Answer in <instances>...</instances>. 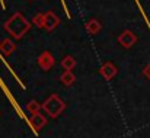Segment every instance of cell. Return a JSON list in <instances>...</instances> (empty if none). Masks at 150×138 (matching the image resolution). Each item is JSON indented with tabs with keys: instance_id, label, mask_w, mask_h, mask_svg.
Returning a JSON list of instances; mask_svg holds the SVG:
<instances>
[{
	"instance_id": "6da1fadb",
	"label": "cell",
	"mask_w": 150,
	"mask_h": 138,
	"mask_svg": "<svg viewBox=\"0 0 150 138\" xmlns=\"http://www.w3.org/2000/svg\"><path fill=\"white\" fill-rule=\"evenodd\" d=\"M31 22H28V19L21 13V12H15L4 23V29L7 31V34L10 37H13L15 39H21L23 38V35H26V32L31 29Z\"/></svg>"
},
{
	"instance_id": "7a4b0ae2",
	"label": "cell",
	"mask_w": 150,
	"mask_h": 138,
	"mask_svg": "<svg viewBox=\"0 0 150 138\" xmlns=\"http://www.w3.org/2000/svg\"><path fill=\"white\" fill-rule=\"evenodd\" d=\"M42 109L45 111L47 115H50V118H57L66 109V103L63 99L58 97V94L54 93V94H50V97L45 99V102L42 103Z\"/></svg>"
},
{
	"instance_id": "3957f363",
	"label": "cell",
	"mask_w": 150,
	"mask_h": 138,
	"mask_svg": "<svg viewBox=\"0 0 150 138\" xmlns=\"http://www.w3.org/2000/svg\"><path fill=\"white\" fill-rule=\"evenodd\" d=\"M58 23H60V20H58L57 15L52 10H48V12L42 13V29L51 32V31H54L58 26Z\"/></svg>"
},
{
	"instance_id": "277c9868",
	"label": "cell",
	"mask_w": 150,
	"mask_h": 138,
	"mask_svg": "<svg viewBox=\"0 0 150 138\" xmlns=\"http://www.w3.org/2000/svg\"><path fill=\"white\" fill-rule=\"evenodd\" d=\"M117 41H118V44L122 46V48L128 49V48H131L137 42V35L134 32H131V31H124L121 35H118Z\"/></svg>"
},
{
	"instance_id": "5b68a950",
	"label": "cell",
	"mask_w": 150,
	"mask_h": 138,
	"mask_svg": "<svg viewBox=\"0 0 150 138\" xmlns=\"http://www.w3.org/2000/svg\"><path fill=\"white\" fill-rule=\"evenodd\" d=\"M117 73H118V68H117V65H115L114 63H111V61L103 63L99 68V74L105 80H112V79L117 76Z\"/></svg>"
},
{
	"instance_id": "8992f818",
	"label": "cell",
	"mask_w": 150,
	"mask_h": 138,
	"mask_svg": "<svg viewBox=\"0 0 150 138\" xmlns=\"http://www.w3.org/2000/svg\"><path fill=\"white\" fill-rule=\"evenodd\" d=\"M54 64H55V58H54V55L51 54L50 51H44V52L38 57V65H40L44 71L51 70V68L54 67Z\"/></svg>"
},
{
	"instance_id": "52a82bcc",
	"label": "cell",
	"mask_w": 150,
	"mask_h": 138,
	"mask_svg": "<svg viewBox=\"0 0 150 138\" xmlns=\"http://www.w3.org/2000/svg\"><path fill=\"white\" fill-rule=\"evenodd\" d=\"M29 124H31V127L34 128V131H35V132H38L40 130H42V128L45 127L47 119H45V116H44L41 112H38V113H35V115H32V116H31Z\"/></svg>"
},
{
	"instance_id": "ba28073f",
	"label": "cell",
	"mask_w": 150,
	"mask_h": 138,
	"mask_svg": "<svg viewBox=\"0 0 150 138\" xmlns=\"http://www.w3.org/2000/svg\"><path fill=\"white\" fill-rule=\"evenodd\" d=\"M15 51H16V44H15L10 38H6V39L0 41V52H1L4 57L12 55Z\"/></svg>"
},
{
	"instance_id": "9c48e42d",
	"label": "cell",
	"mask_w": 150,
	"mask_h": 138,
	"mask_svg": "<svg viewBox=\"0 0 150 138\" xmlns=\"http://www.w3.org/2000/svg\"><path fill=\"white\" fill-rule=\"evenodd\" d=\"M100 29H102V25H100L99 20H96V19H91V20H88V23H86V31H88V34H91V35H96V34H99Z\"/></svg>"
},
{
	"instance_id": "30bf717a",
	"label": "cell",
	"mask_w": 150,
	"mask_h": 138,
	"mask_svg": "<svg viewBox=\"0 0 150 138\" xmlns=\"http://www.w3.org/2000/svg\"><path fill=\"white\" fill-rule=\"evenodd\" d=\"M60 82H61L64 86H71V84L76 82V76L73 74L71 70H66V71L60 76Z\"/></svg>"
},
{
	"instance_id": "8fae6325",
	"label": "cell",
	"mask_w": 150,
	"mask_h": 138,
	"mask_svg": "<svg viewBox=\"0 0 150 138\" xmlns=\"http://www.w3.org/2000/svg\"><path fill=\"white\" fill-rule=\"evenodd\" d=\"M61 67L64 70H73L76 67V58L73 55H66L63 60H61Z\"/></svg>"
},
{
	"instance_id": "7c38bea8",
	"label": "cell",
	"mask_w": 150,
	"mask_h": 138,
	"mask_svg": "<svg viewBox=\"0 0 150 138\" xmlns=\"http://www.w3.org/2000/svg\"><path fill=\"white\" fill-rule=\"evenodd\" d=\"M41 108H42V105H40L37 100H31V102L26 105V109H28V112H29L31 115H35V113H38Z\"/></svg>"
},
{
	"instance_id": "4fadbf2b",
	"label": "cell",
	"mask_w": 150,
	"mask_h": 138,
	"mask_svg": "<svg viewBox=\"0 0 150 138\" xmlns=\"http://www.w3.org/2000/svg\"><path fill=\"white\" fill-rule=\"evenodd\" d=\"M32 23H34L35 26H38V28H42V13L35 15L34 19H32Z\"/></svg>"
},
{
	"instance_id": "5bb4252c",
	"label": "cell",
	"mask_w": 150,
	"mask_h": 138,
	"mask_svg": "<svg viewBox=\"0 0 150 138\" xmlns=\"http://www.w3.org/2000/svg\"><path fill=\"white\" fill-rule=\"evenodd\" d=\"M143 74H144V76H146V77H147V79L150 80V63L147 64V65H146V68L143 70Z\"/></svg>"
},
{
	"instance_id": "9a60e30c",
	"label": "cell",
	"mask_w": 150,
	"mask_h": 138,
	"mask_svg": "<svg viewBox=\"0 0 150 138\" xmlns=\"http://www.w3.org/2000/svg\"><path fill=\"white\" fill-rule=\"evenodd\" d=\"M29 1H32V0H29Z\"/></svg>"
}]
</instances>
